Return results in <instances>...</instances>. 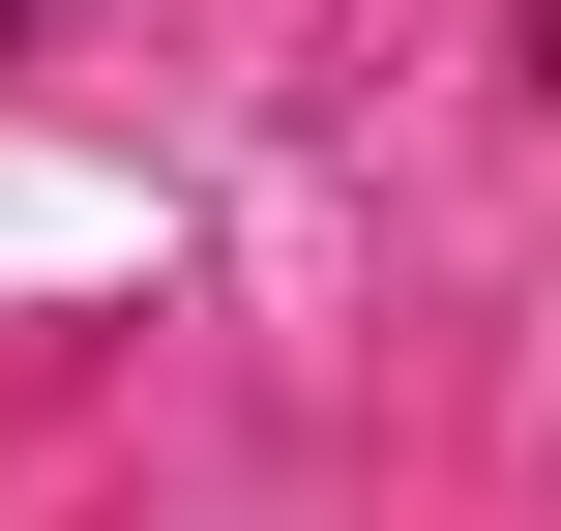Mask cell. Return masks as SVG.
Listing matches in <instances>:
<instances>
[{
	"label": "cell",
	"instance_id": "1",
	"mask_svg": "<svg viewBox=\"0 0 561 531\" xmlns=\"http://www.w3.org/2000/svg\"><path fill=\"white\" fill-rule=\"evenodd\" d=\"M533 30H561V0H533Z\"/></svg>",
	"mask_w": 561,
	"mask_h": 531
}]
</instances>
